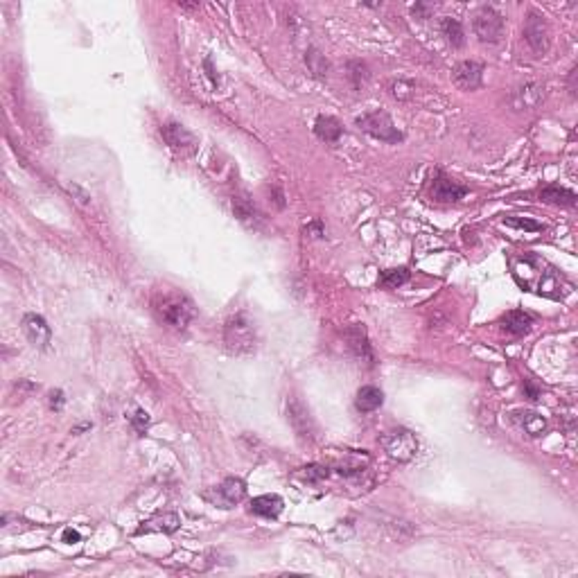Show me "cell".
<instances>
[{
    "label": "cell",
    "instance_id": "1",
    "mask_svg": "<svg viewBox=\"0 0 578 578\" xmlns=\"http://www.w3.org/2000/svg\"><path fill=\"white\" fill-rule=\"evenodd\" d=\"M510 272H513V278L519 287L540 296L561 298L565 292H570V283H565V278L558 276L556 269H551L533 253L510 258Z\"/></svg>",
    "mask_w": 578,
    "mask_h": 578
},
{
    "label": "cell",
    "instance_id": "2",
    "mask_svg": "<svg viewBox=\"0 0 578 578\" xmlns=\"http://www.w3.org/2000/svg\"><path fill=\"white\" fill-rule=\"evenodd\" d=\"M151 305H154V312L158 314V319L163 323H168L170 327H175V330H186L190 321L195 319V305L179 289H172V287L158 289L154 294Z\"/></svg>",
    "mask_w": 578,
    "mask_h": 578
},
{
    "label": "cell",
    "instance_id": "3",
    "mask_svg": "<svg viewBox=\"0 0 578 578\" xmlns=\"http://www.w3.org/2000/svg\"><path fill=\"white\" fill-rule=\"evenodd\" d=\"M224 341L226 348L235 355H249L255 350V327L246 319L244 314H237L228 319L224 327Z\"/></svg>",
    "mask_w": 578,
    "mask_h": 578
},
{
    "label": "cell",
    "instance_id": "4",
    "mask_svg": "<svg viewBox=\"0 0 578 578\" xmlns=\"http://www.w3.org/2000/svg\"><path fill=\"white\" fill-rule=\"evenodd\" d=\"M382 447L387 450V454L393 461H400V464H407L418 452V440L409 429H391L382 436Z\"/></svg>",
    "mask_w": 578,
    "mask_h": 578
},
{
    "label": "cell",
    "instance_id": "5",
    "mask_svg": "<svg viewBox=\"0 0 578 578\" xmlns=\"http://www.w3.org/2000/svg\"><path fill=\"white\" fill-rule=\"evenodd\" d=\"M357 124L366 133H371L373 138H378L382 142H400L402 140V133L398 131L396 124H393L391 115L387 111L364 113L357 118Z\"/></svg>",
    "mask_w": 578,
    "mask_h": 578
},
{
    "label": "cell",
    "instance_id": "6",
    "mask_svg": "<svg viewBox=\"0 0 578 578\" xmlns=\"http://www.w3.org/2000/svg\"><path fill=\"white\" fill-rule=\"evenodd\" d=\"M504 27H506L504 16L493 7H481L475 14V21H472V30H475V34L479 36V41H484V43L502 41Z\"/></svg>",
    "mask_w": 578,
    "mask_h": 578
},
{
    "label": "cell",
    "instance_id": "7",
    "mask_svg": "<svg viewBox=\"0 0 578 578\" xmlns=\"http://www.w3.org/2000/svg\"><path fill=\"white\" fill-rule=\"evenodd\" d=\"M23 332L27 336V341L36 346L38 350H47V346L52 341V330L41 314H25L23 316Z\"/></svg>",
    "mask_w": 578,
    "mask_h": 578
},
{
    "label": "cell",
    "instance_id": "8",
    "mask_svg": "<svg viewBox=\"0 0 578 578\" xmlns=\"http://www.w3.org/2000/svg\"><path fill=\"white\" fill-rule=\"evenodd\" d=\"M524 36H526V43L531 45L535 52H547V47H549V25L544 21V16H540L538 12L528 14L526 23H524Z\"/></svg>",
    "mask_w": 578,
    "mask_h": 578
},
{
    "label": "cell",
    "instance_id": "9",
    "mask_svg": "<svg viewBox=\"0 0 578 578\" xmlns=\"http://www.w3.org/2000/svg\"><path fill=\"white\" fill-rule=\"evenodd\" d=\"M287 413H289V422H292V427L296 429L298 436L305 440H312L314 438V422H312V416L305 404L292 396L287 402Z\"/></svg>",
    "mask_w": 578,
    "mask_h": 578
},
{
    "label": "cell",
    "instance_id": "10",
    "mask_svg": "<svg viewBox=\"0 0 578 578\" xmlns=\"http://www.w3.org/2000/svg\"><path fill=\"white\" fill-rule=\"evenodd\" d=\"M466 195H468V188L445 175H438L431 183V199L440 201V204H454V201L464 199Z\"/></svg>",
    "mask_w": 578,
    "mask_h": 578
},
{
    "label": "cell",
    "instance_id": "11",
    "mask_svg": "<svg viewBox=\"0 0 578 578\" xmlns=\"http://www.w3.org/2000/svg\"><path fill=\"white\" fill-rule=\"evenodd\" d=\"M246 495V486L242 479L237 477H228L219 484L217 493H215V502L221 508H233L235 504H239Z\"/></svg>",
    "mask_w": 578,
    "mask_h": 578
},
{
    "label": "cell",
    "instance_id": "12",
    "mask_svg": "<svg viewBox=\"0 0 578 578\" xmlns=\"http://www.w3.org/2000/svg\"><path fill=\"white\" fill-rule=\"evenodd\" d=\"M484 80V66L479 61H461L454 68V82L464 91H475Z\"/></svg>",
    "mask_w": 578,
    "mask_h": 578
},
{
    "label": "cell",
    "instance_id": "13",
    "mask_svg": "<svg viewBox=\"0 0 578 578\" xmlns=\"http://www.w3.org/2000/svg\"><path fill=\"white\" fill-rule=\"evenodd\" d=\"M346 339H348V346L350 350L357 355V357L366 364H373V350H371V343H369V336H366V330L364 325L355 323L350 325L348 330H346Z\"/></svg>",
    "mask_w": 578,
    "mask_h": 578
},
{
    "label": "cell",
    "instance_id": "14",
    "mask_svg": "<svg viewBox=\"0 0 578 578\" xmlns=\"http://www.w3.org/2000/svg\"><path fill=\"white\" fill-rule=\"evenodd\" d=\"M544 98V89L540 84H524L513 93V107L519 111L535 109Z\"/></svg>",
    "mask_w": 578,
    "mask_h": 578
},
{
    "label": "cell",
    "instance_id": "15",
    "mask_svg": "<svg viewBox=\"0 0 578 578\" xmlns=\"http://www.w3.org/2000/svg\"><path fill=\"white\" fill-rule=\"evenodd\" d=\"M161 133H163V138H165V142L170 144V147H175V149H190L192 144H195V136H192V133L179 122L163 124Z\"/></svg>",
    "mask_w": 578,
    "mask_h": 578
},
{
    "label": "cell",
    "instance_id": "16",
    "mask_svg": "<svg viewBox=\"0 0 578 578\" xmlns=\"http://www.w3.org/2000/svg\"><path fill=\"white\" fill-rule=\"evenodd\" d=\"M531 325H533V316L522 312V310H510L502 316V327H504V332H508V334L522 336V334H526L528 330H531Z\"/></svg>",
    "mask_w": 578,
    "mask_h": 578
},
{
    "label": "cell",
    "instance_id": "17",
    "mask_svg": "<svg viewBox=\"0 0 578 578\" xmlns=\"http://www.w3.org/2000/svg\"><path fill=\"white\" fill-rule=\"evenodd\" d=\"M285 502L281 495H260L251 499V513L260 517H278L283 513Z\"/></svg>",
    "mask_w": 578,
    "mask_h": 578
},
{
    "label": "cell",
    "instance_id": "18",
    "mask_svg": "<svg viewBox=\"0 0 578 578\" xmlns=\"http://www.w3.org/2000/svg\"><path fill=\"white\" fill-rule=\"evenodd\" d=\"M314 131L323 142H336L343 133L341 122L332 118V115H319V118H316V124H314Z\"/></svg>",
    "mask_w": 578,
    "mask_h": 578
},
{
    "label": "cell",
    "instance_id": "19",
    "mask_svg": "<svg viewBox=\"0 0 578 578\" xmlns=\"http://www.w3.org/2000/svg\"><path fill=\"white\" fill-rule=\"evenodd\" d=\"M355 404H357V409L362 413H371V411L380 409L384 404V393L378 387H362Z\"/></svg>",
    "mask_w": 578,
    "mask_h": 578
},
{
    "label": "cell",
    "instance_id": "20",
    "mask_svg": "<svg viewBox=\"0 0 578 578\" xmlns=\"http://www.w3.org/2000/svg\"><path fill=\"white\" fill-rule=\"evenodd\" d=\"M515 420L519 422V427H522L528 436H542L544 429H547L544 418L535 411H517Z\"/></svg>",
    "mask_w": 578,
    "mask_h": 578
},
{
    "label": "cell",
    "instance_id": "21",
    "mask_svg": "<svg viewBox=\"0 0 578 578\" xmlns=\"http://www.w3.org/2000/svg\"><path fill=\"white\" fill-rule=\"evenodd\" d=\"M540 197L544 201H549V204H556V206H574L576 204V195L572 190H565L561 186H547L542 192H540Z\"/></svg>",
    "mask_w": 578,
    "mask_h": 578
},
{
    "label": "cell",
    "instance_id": "22",
    "mask_svg": "<svg viewBox=\"0 0 578 578\" xmlns=\"http://www.w3.org/2000/svg\"><path fill=\"white\" fill-rule=\"evenodd\" d=\"M440 30L445 34L447 41L454 45V47H461L466 43V32H464V25H461L457 18H443L440 21Z\"/></svg>",
    "mask_w": 578,
    "mask_h": 578
},
{
    "label": "cell",
    "instance_id": "23",
    "mask_svg": "<svg viewBox=\"0 0 578 578\" xmlns=\"http://www.w3.org/2000/svg\"><path fill=\"white\" fill-rule=\"evenodd\" d=\"M181 526V517L175 515V513H165V515H158L156 519H151L149 526L144 528V531H163V533H175L177 528Z\"/></svg>",
    "mask_w": 578,
    "mask_h": 578
},
{
    "label": "cell",
    "instance_id": "24",
    "mask_svg": "<svg viewBox=\"0 0 578 578\" xmlns=\"http://www.w3.org/2000/svg\"><path fill=\"white\" fill-rule=\"evenodd\" d=\"M305 64L316 77H325L327 71H330V64H327V59L316 50V47H310V50L305 52Z\"/></svg>",
    "mask_w": 578,
    "mask_h": 578
},
{
    "label": "cell",
    "instance_id": "25",
    "mask_svg": "<svg viewBox=\"0 0 578 578\" xmlns=\"http://www.w3.org/2000/svg\"><path fill=\"white\" fill-rule=\"evenodd\" d=\"M409 281V272L407 269H387V272H382L380 276V285L387 287V289H398L402 287L404 283Z\"/></svg>",
    "mask_w": 578,
    "mask_h": 578
},
{
    "label": "cell",
    "instance_id": "26",
    "mask_svg": "<svg viewBox=\"0 0 578 578\" xmlns=\"http://www.w3.org/2000/svg\"><path fill=\"white\" fill-rule=\"evenodd\" d=\"M348 77L355 89H362V86L369 82V66L364 61H350L348 64Z\"/></svg>",
    "mask_w": 578,
    "mask_h": 578
},
{
    "label": "cell",
    "instance_id": "27",
    "mask_svg": "<svg viewBox=\"0 0 578 578\" xmlns=\"http://www.w3.org/2000/svg\"><path fill=\"white\" fill-rule=\"evenodd\" d=\"M233 210H235V215L242 219V221H251V219L258 217L253 204H251V201H246L244 197H233Z\"/></svg>",
    "mask_w": 578,
    "mask_h": 578
},
{
    "label": "cell",
    "instance_id": "28",
    "mask_svg": "<svg viewBox=\"0 0 578 578\" xmlns=\"http://www.w3.org/2000/svg\"><path fill=\"white\" fill-rule=\"evenodd\" d=\"M504 224L510 226V228H522V230H531V233H540V230L544 228L540 221H533V219H528V217H506L504 219Z\"/></svg>",
    "mask_w": 578,
    "mask_h": 578
},
{
    "label": "cell",
    "instance_id": "29",
    "mask_svg": "<svg viewBox=\"0 0 578 578\" xmlns=\"http://www.w3.org/2000/svg\"><path fill=\"white\" fill-rule=\"evenodd\" d=\"M391 95L398 100H409L413 95V84L411 82H404V80H398L391 84Z\"/></svg>",
    "mask_w": 578,
    "mask_h": 578
},
{
    "label": "cell",
    "instance_id": "30",
    "mask_svg": "<svg viewBox=\"0 0 578 578\" xmlns=\"http://www.w3.org/2000/svg\"><path fill=\"white\" fill-rule=\"evenodd\" d=\"M129 420H131V427L136 429L138 434H144V431L149 429V413L144 411V409H136Z\"/></svg>",
    "mask_w": 578,
    "mask_h": 578
},
{
    "label": "cell",
    "instance_id": "31",
    "mask_svg": "<svg viewBox=\"0 0 578 578\" xmlns=\"http://www.w3.org/2000/svg\"><path fill=\"white\" fill-rule=\"evenodd\" d=\"M305 481H321L327 477V468H321V466H307V468H301V472H298Z\"/></svg>",
    "mask_w": 578,
    "mask_h": 578
},
{
    "label": "cell",
    "instance_id": "32",
    "mask_svg": "<svg viewBox=\"0 0 578 578\" xmlns=\"http://www.w3.org/2000/svg\"><path fill=\"white\" fill-rule=\"evenodd\" d=\"M64 188L68 190L71 195H75V197H77V201H80L82 206H89V204H91V195H89V192H86L82 186H77V183H66Z\"/></svg>",
    "mask_w": 578,
    "mask_h": 578
},
{
    "label": "cell",
    "instance_id": "33",
    "mask_svg": "<svg viewBox=\"0 0 578 578\" xmlns=\"http://www.w3.org/2000/svg\"><path fill=\"white\" fill-rule=\"evenodd\" d=\"M64 402H66V400H64V393H61L59 389L50 393V409H52V411H61V409H64Z\"/></svg>",
    "mask_w": 578,
    "mask_h": 578
},
{
    "label": "cell",
    "instance_id": "34",
    "mask_svg": "<svg viewBox=\"0 0 578 578\" xmlns=\"http://www.w3.org/2000/svg\"><path fill=\"white\" fill-rule=\"evenodd\" d=\"M64 542H68V544L80 542V533L73 531V528H66V531H64Z\"/></svg>",
    "mask_w": 578,
    "mask_h": 578
},
{
    "label": "cell",
    "instance_id": "35",
    "mask_svg": "<svg viewBox=\"0 0 578 578\" xmlns=\"http://www.w3.org/2000/svg\"><path fill=\"white\" fill-rule=\"evenodd\" d=\"M524 389H526L528 398H531V400H538V398H540V391H538V389L533 387L531 380H524Z\"/></svg>",
    "mask_w": 578,
    "mask_h": 578
}]
</instances>
